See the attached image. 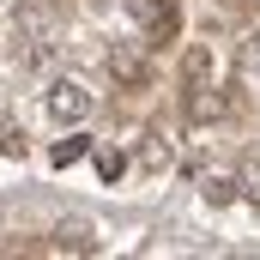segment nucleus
Masks as SVG:
<instances>
[{
    "instance_id": "7",
    "label": "nucleus",
    "mask_w": 260,
    "mask_h": 260,
    "mask_svg": "<svg viewBox=\"0 0 260 260\" xmlns=\"http://www.w3.org/2000/svg\"><path fill=\"white\" fill-rule=\"evenodd\" d=\"M61 248H85L91 254V224H61Z\"/></svg>"
},
{
    "instance_id": "4",
    "label": "nucleus",
    "mask_w": 260,
    "mask_h": 260,
    "mask_svg": "<svg viewBox=\"0 0 260 260\" xmlns=\"http://www.w3.org/2000/svg\"><path fill=\"white\" fill-rule=\"evenodd\" d=\"M85 151H91V139H85V133H73V139H61V145L49 151V164H55V170H67V164H79Z\"/></svg>"
},
{
    "instance_id": "3",
    "label": "nucleus",
    "mask_w": 260,
    "mask_h": 260,
    "mask_svg": "<svg viewBox=\"0 0 260 260\" xmlns=\"http://www.w3.org/2000/svg\"><path fill=\"white\" fill-rule=\"evenodd\" d=\"M139 170H145V176H164V170H170V139H164L157 127L139 139Z\"/></svg>"
},
{
    "instance_id": "1",
    "label": "nucleus",
    "mask_w": 260,
    "mask_h": 260,
    "mask_svg": "<svg viewBox=\"0 0 260 260\" xmlns=\"http://www.w3.org/2000/svg\"><path fill=\"white\" fill-rule=\"evenodd\" d=\"M43 109H49L55 121L73 127V121H85V115H91V91H85L79 79H55V85H49V97H43Z\"/></svg>"
},
{
    "instance_id": "8",
    "label": "nucleus",
    "mask_w": 260,
    "mask_h": 260,
    "mask_svg": "<svg viewBox=\"0 0 260 260\" xmlns=\"http://www.w3.org/2000/svg\"><path fill=\"white\" fill-rule=\"evenodd\" d=\"M206 73H212V55H206V49H188V79L206 85Z\"/></svg>"
},
{
    "instance_id": "6",
    "label": "nucleus",
    "mask_w": 260,
    "mask_h": 260,
    "mask_svg": "<svg viewBox=\"0 0 260 260\" xmlns=\"http://www.w3.org/2000/svg\"><path fill=\"white\" fill-rule=\"evenodd\" d=\"M236 188H242L236 176H206V200H212V206H224V200L236 194Z\"/></svg>"
},
{
    "instance_id": "5",
    "label": "nucleus",
    "mask_w": 260,
    "mask_h": 260,
    "mask_svg": "<svg viewBox=\"0 0 260 260\" xmlns=\"http://www.w3.org/2000/svg\"><path fill=\"white\" fill-rule=\"evenodd\" d=\"M236 182H242V200H248V206H260V157H248V164H242V176H236Z\"/></svg>"
},
{
    "instance_id": "2",
    "label": "nucleus",
    "mask_w": 260,
    "mask_h": 260,
    "mask_svg": "<svg viewBox=\"0 0 260 260\" xmlns=\"http://www.w3.org/2000/svg\"><path fill=\"white\" fill-rule=\"evenodd\" d=\"M188 91H194V97H188V115H194V121H224V115H230V97H218L212 85H188Z\"/></svg>"
}]
</instances>
